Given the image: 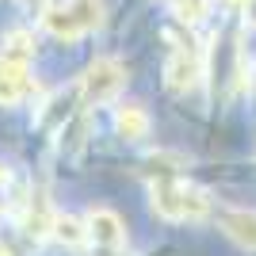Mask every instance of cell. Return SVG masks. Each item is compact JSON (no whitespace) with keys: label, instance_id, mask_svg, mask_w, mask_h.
<instances>
[{"label":"cell","instance_id":"8992f818","mask_svg":"<svg viewBox=\"0 0 256 256\" xmlns=\"http://www.w3.org/2000/svg\"><path fill=\"white\" fill-rule=\"evenodd\" d=\"M34 92L31 69L27 65H16L8 58H0V107H16Z\"/></svg>","mask_w":256,"mask_h":256},{"label":"cell","instance_id":"7a4b0ae2","mask_svg":"<svg viewBox=\"0 0 256 256\" xmlns=\"http://www.w3.org/2000/svg\"><path fill=\"white\" fill-rule=\"evenodd\" d=\"M122 84H126L122 62L118 58H96L84 69V76H80V96H84V104L100 107V104H111L122 92Z\"/></svg>","mask_w":256,"mask_h":256},{"label":"cell","instance_id":"4fadbf2b","mask_svg":"<svg viewBox=\"0 0 256 256\" xmlns=\"http://www.w3.org/2000/svg\"><path fill=\"white\" fill-rule=\"evenodd\" d=\"M210 16V0H176V20L188 27H199Z\"/></svg>","mask_w":256,"mask_h":256},{"label":"cell","instance_id":"ba28073f","mask_svg":"<svg viewBox=\"0 0 256 256\" xmlns=\"http://www.w3.org/2000/svg\"><path fill=\"white\" fill-rule=\"evenodd\" d=\"M54 222H58V214H54L50 199H46L42 192L31 195V199H27V218H23V230H27L31 237H50V234H54Z\"/></svg>","mask_w":256,"mask_h":256},{"label":"cell","instance_id":"3957f363","mask_svg":"<svg viewBox=\"0 0 256 256\" xmlns=\"http://www.w3.org/2000/svg\"><path fill=\"white\" fill-rule=\"evenodd\" d=\"M199 76H203V58H199L192 46H176L168 65H164V84H168V92L184 96L188 88H195Z\"/></svg>","mask_w":256,"mask_h":256},{"label":"cell","instance_id":"30bf717a","mask_svg":"<svg viewBox=\"0 0 256 256\" xmlns=\"http://www.w3.org/2000/svg\"><path fill=\"white\" fill-rule=\"evenodd\" d=\"M0 58H8L16 65H31L34 58V34L27 27H16V31L4 34V42H0Z\"/></svg>","mask_w":256,"mask_h":256},{"label":"cell","instance_id":"9c48e42d","mask_svg":"<svg viewBox=\"0 0 256 256\" xmlns=\"http://www.w3.org/2000/svg\"><path fill=\"white\" fill-rule=\"evenodd\" d=\"M115 130H118V138H126V142L150 138V115H146V107L122 104V107L115 111Z\"/></svg>","mask_w":256,"mask_h":256},{"label":"cell","instance_id":"277c9868","mask_svg":"<svg viewBox=\"0 0 256 256\" xmlns=\"http://www.w3.org/2000/svg\"><path fill=\"white\" fill-rule=\"evenodd\" d=\"M84 222H88V241L96 248H122L126 245V226H122V218H118L115 210L92 206Z\"/></svg>","mask_w":256,"mask_h":256},{"label":"cell","instance_id":"2e32d148","mask_svg":"<svg viewBox=\"0 0 256 256\" xmlns=\"http://www.w3.org/2000/svg\"><path fill=\"white\" fill-rule=\"evenodd\" d=\"M230 4H237V8H248V4H252V0H230Z\"/></svg>","mask_w":256,"mask_h":256},{"label":"cell","instance_id":"5bb4252c","mask_svg":"<svg viewBox=\"0 0 256 256\" xmlns=\"http://www.w3.org/2000/svg\"><path fill=\"white\" fill-rule=\"evenodd\" d=\"M245 12H248V23H252V27H256V0H252V4H248Z\"/></svg>","mask_w":256,"mask_h":256},{"label":"cell","instance_id":"8fae6325","mask_svg":"<svg viewBox=\"0 0 256 256\" xmlns=\"http://www.w3.org/2000/svg\"><path fill=\"white\" fill-rule=\"evenodd\" d=\"M54 237L69 248H80L88 245V222L73 218V214H58V222H54Z\"/></svg>","mask_w":256,"mask_h":256},{"label":"cell","instance_id":"5b68a950","mask_svg":"<svg viewBox=\"0 0 256 256\" xmlns=\"http://www.w3.org/2000/svg\"><path fill=\"white\" fill-rule=\"evenodd\" d=\"M218 226L222 234L234 241V245L256 252V210H245V206H222L218 210Z\"/></svg>","mask_w":256,"mask_h":256},{"label":"cell","instance_id":"7c38bea8","mask_svg":"<svg viewBox=\"0 0 256 256\" xmlns=\"http://www.w3.org/2000/svg\"><path fill=\"white\" fill-rule=\"evenodd\" d=\"M65 8L84 23V31L104 27V0H65Z\"/></svg>","mask_w":256,"mask_h":256},{"label":"cell","instance_id":"9a60e30c","mask_svg":"<svg viewBox=\"0 0 256 256\" xmlns=\"http://www.w3.org/2000/svg\"><path fill=\"white\" fill-rule=\"evenodd\" d=\"M27 4H31V8H38V12H46V8H50L46 0H27Z\"/></svg>","mask_w":256,"mask_h":256},{"label":"cell","instance_id":"e0dca14e","mask_svg":"<svg viewBox=\"0 0 256 256\" xmlns=\"http://www.w3.org/2000/svg\"><path fill=\"white\" fill-rule=\"evenodd\" d=\"M0 256H12V248H4V245H0Z\"/></svg>","mask_w":256,"mask_h":256},{"label":"cell","instance_id":"6da1fadb","mask_svg":"<svg viewBox=\"0 0 256 256\" xmlns=\"http://www.w3.org/2000/svg\"><path fill=\"white\" fill-rule=\"evenodd\" d=\"M150 199H153V210L160 218H168V222H203L206 214H210V199H206L199 188L184 180H157L150 188Z\"/></svg>","mask_w":256,"mask_h":256},{"label":"cell","instance_id":"52a82bcc","mask_svg":"<svg viewBox=\"0 0 256 256\" xmlns=\"http://www.w3.org/2000/svg\"><path fill=\"white\" fill-rule=\"evenodd\" d=\"M42 27L54 34V38H58V42H69V46L80 42V38L88 34L84 23L76 20V16L65 8V4H62V8H46V12H42Z\"/></svg>","mask_w":256,"mask_h":256}]
</instances>
